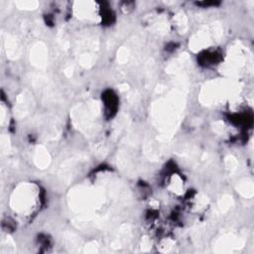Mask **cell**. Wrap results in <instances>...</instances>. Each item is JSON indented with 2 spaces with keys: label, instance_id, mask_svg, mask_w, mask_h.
Segmentation results:
<instances>
[{
  "label": "cell",
  "instance_id": "cell-1",
  "mask_svg": "<svg viewBox=\"0 0 254 254\" xmlns=\"http://www.w3.org/2000/svg\"><path fill=\"white\" fill-rule=\"evenodd\" d=\"M31 190H28V191H24V190H21V191H19L17 193V197H14L15 200V204L17 203L18 206H16L15 208L18 211H21L22 213L24 212H28V211H32L33 208L35 207L34 203L36 198L35 197V193L33 192L31 194Z\"/></svg>",
  "mask_w": 254,
  "mask_h": 254
}]
</instances>
